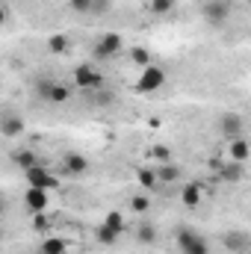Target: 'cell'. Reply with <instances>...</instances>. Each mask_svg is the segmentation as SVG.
<instances>
[{"mask_svg": "<svg viewBox=\"0 0 251 254\" xmlns=\"http://www.w3.org/2000/svg\"><path fill=\"white\" fill-rule=\"evenodd\" d=\"M24 207L30 213H45L51 207V190H39V187H27L24 192Z\"/></svg>", "mask_w": 251, "mask_h": 254, "instance_id": "obj_7", "label": "cell"}, {"mask_svg": "<svg viewBox=\"0 0 251 254\" xmlns=\"http://www.w3.org/2000/svg\"><path fill=\"white\" fill-rule=\"evenodd\" d=\"M42 254H65V240H60V237H45Z\"/></svg>", "mask_w": 251, "mask_h": 254, "instance_id": "obj_17", "label": "cell"}, {"mask_svg": "<svg viewBox=\"0 0 251 254\" xmlns=\"http://www.w3.org/2000/svg\"><path fill=\"white\" fill-rule=\"evenodd\" d=\"M24 178H27V184L30 187H39V190H57V184H60V178L51 172V169H45V166H33V169H27L24 172Z\"/></svg>", "mask_w": 251, "mask_h": 254, "instance_id": "obj_4", "label": "cell"}, {"mask_svg": "<svg viewBox=\"0 0 251 254\" xmlns=\"http://www.w3.org/2000/svg\"><path fill=\"white\" fill-rule=\"evenodd\" d=\"M201 198H204V192H201V187H195V184L184 187V192H181V201H184L187 207H198Z\"/></svg>", "mask_w": 251, "mask_h": 254, "instance_id": "obj_14", "label": "cell"}, {"mask_svg": "<svg viewBox=\"0 0 251 254\" xmlns=\"http://www.w3.org/2000/svg\"><path fill=\"white\" fill-rule=\"evenodd\" d=\"M39 95L48 101V104H68L71 101V89L60 83V80H48V83H42L39 86Z\"/></svg>", "mask_w": 251, "mask_h": 254, "instance_id": "obj_6", "label": "cell"}, {"mask_svg": "<svg viewBox=\"0 0 251 254\" xmlns=\"http://www.w3.org/2000/svg\"><path fill=\"white\" fill-rule=\"evenodd\" d=\"M219 127H222V133H225L228 139H240V136H243V116L225 113V116L219 119Z\"/></svg>", "mask_w": 251, "mask_h": 254, "instance_id": "obj_9", "label": "cell"}, {"mask_svg": "<svg viewBox=\"0 0 251 254\" xmlns=\"http://www.w3.org/2000/svg\"><path fill=\"white\" fill-rule=\"evenodd\" d=\"M122 48H125V39H122L119 33H104V36L92 45V57H95V60H113V57L122 54Z\"/></svg>", "mask_w": 251, "mask_h": 254, "instance_id": "obj_3", "label": "cell"}, {"mask_svg": "<svg viewBox=\"0 0 251 254\" xmlns=\"http://www.w3.org/2000/svg\"><path fill=\"white\" fill-rule=\"evenodd\" d=\"M204 15H207V21H210V24H222V21L231 15V9H228V0H213V3H207Z\"/></svg>", "mask_w": 251, "mask_h": 254, "instance_id": "obj_10", "label": "cell"}, {"mask_svg": "<svg viewBox=\"0 0 251 254\" xmlns=\"http://www.w3.org/2000/svg\"><path fill=\"white\" fill-rule=\"evenodd\" d=\"M157 178H160L163 184H175V181H181V169H178L175 163H163V166L157 169Z\"/></svg>", "mask_w": 251, "mask_h": 254, "instance_id": "obj_13", "label": "cell"}, {"mask_svg": "<svg viewBox=\"0 0 251 254\" xmlns=\"http://www.w3.org/2000/svg\"><path fill=\"white\" fill-rule=\"evenodd\" d=\"M68 9L77 15H92V0H68Z\"/></svg>", "mask_w": 251, "mask_h": 254, "instance_id": "obj_23", "label": "cell"}, {"mask_svg": "<svg viewBox=\"0 0 251 254\" xmlns=\"http://www.w3.org/2000/svg\"><path fill=\"white\" fill-rule=\"evenodd\" d=\"M246 243H249V240H246L243 234H228V237H225V249H228V252H246V249H249Z\"/></svg>", "mask_w": 251, "mask_h": 254, "instance_id": "obj_18", "label": "cell"}, {"mask_svg": "<svg viewBox=\"0 0 251 254\" xmlns=\"http://www.w3.org/2000/svg\"><path fill=\"white\" fill-rule=\"evenodd\" d=\"M157 181H160L157 172H151V169H139V184H142V187L151 190V187H157Z\"/></svg>", "mask_w": 251, "mask_h": 254, "instance_id": "obj_24", "label": "cell"}, {"mask_svg": "<svg viewBox=\"0 0 251 254\" xmlns=\"http://www.w3.org/2000/svg\"><path fill=\"white\" fill-rule=\"evenodd\" d=\"M71 80H74L77 89H86V92H98V89H104V74H101L95 65H77L74 74H71Z\"/></svg>", "mask_w": 251, "mask_h": 254, "instance_id": "obj_2", "label": "cell"}, {"mask_svg": "<svg viewBox=\"0 0 251 254\" xmlns=\"http://www.w3.org/2000/svg\"><path fill=\"white\" fill-rule=\"evenodd\" d=\"M133 210H136V213H148V210H151V198L136 195V198H133Z\"/></svg>", "mask_w": 251, "mask_h": 254, "instance_id": "obj_28", "label": "cell"}, {"mask_svg": "<svg viewBox=\"0 0 251 254\" xmlns=\"http://www.w3.org/2000/svg\"><path fill=\"white\" fill-rule=\"evenodd\" d=\"M228 151H231V160H234V163H246L251 157V145L243 136H240V139H231V148H228Z\"/></svg>", "mask_w": 251, "mask_h": 254, "instance_id": "obj_11", "label": "cell"}, {"mask_svg": "<svg viewBox=\"0 0 251 254\" xmlns=\"http://www.w3.org/2000/svg\"><path fill=\"white\" fill-rule=\"evenodd\" d=\"M15 163L27 172V169H33V166H39V160H36V154L30 151V148H21L18 154H15Z\"/></svg>", "mask_w": 251, "mask_h": 254, "instance_id": "obj_16", "label": "cell"}, {"mask_svg": "<svg viewBox=\"0 0 251 254\" xmlns=\"http://www.w3.org/2000/svg\"><path fill=\"white\" fill-rule=\"evenodd\" d=\"M175 243H178V252L181 254H210V243L195 228H178Z\"/></svg>", "mask_w": 251, "mask_h": 254, "instance_id": "obj_1", "label": "cell"}, {"mask_svg": "<svg viewBox=\"0 0 251 254\" xmlns=\"http://www.w3.org/2000/svg\"><path fill=\"white\" fill-rule=\"evenodd\" d=\"M21 130H24L21 116H3V136H18Z\"/></svg>", "mask_w": 251, "mask_h": 254, "instance_id": "obj_15", "label": "cell"}, {"mask_svg": "<svg viewBox=\"0 0 251 254\" xmlns=\"http://www.w3.org/2000/svg\"><path fill=\"white\" fill-rule=\"evenodd\" d=\"M172 6H175V0H151L154 15H166V12H172Z\"/></svg>", "mask_w": 251, "mask_h": 254, "instance_id": "obj_25", "label": "cell"}, {"mask_svg": "<svg viewBox=\"0 0 251 254\" xmlns=\"http://www.w3.org/2000/svg\"><path fill=\"white\" fill-rule=\"evenodd\" d=\"M92 101H95L98 107H110L113 95H110V92H101V89H98V92H92Z\"/></svg>", "mask_w": 251, "mask_h": 254, "instance_id": "obj_29", "label": "cell"}, {"mask_svg": "<svg viewBox=\"0 0 251 254\" xmlns=\"http://www.w3.org/2000/svg\"><path fill=\"white\" fill-rule=\"evenodd\" d=\"M98 243H104V246H113V243H119V234H116L113 228L101 225V228H98Z\"/></svg>", "mask_w": 251, "mask_h": 254, "instance_id": "obj_22", "label": "cell"}, {"mask_svg": "<svg viewBox=\"0 0 251 254\" xmlns=\"http://www.w3.org/2000/svg\"><path fill=\"white\" fill-rule=\"evenodd\" d=\"M163 83H166V71H163L160 65H148V68H142L136 89H139V92H157Z\"/></svg>", "mask_w": 251, "mask_h": 254, "instance_id": "obj_5", "label": "cell"}, {"mask_svg": "<svg viewBox=\"0 0 251 254\" xmlns=\"http://www.w3.org/2000/svg\"><path fill=\"white\" fill-rule=\"evenodd\" d=\"M154 154H157V160H163V163H169V160H172V154H169V148H157Z\"/></svg>", "mask_w": 251, "mask_h": 254, "instance_id": "obj_30", "label": "cell"}, {"mask_svg": "<svg viewBox=\"0 0 251 254\" xmlns=\"http://www.w3.org/2000/svg\"><path fill=\"white\" fill-rule=\"evenodd\" d=\"M222 178H225V181H240V178H243V163H234V160H231V163L222 169Z\"/></svg>", "mask_w": 251, "mask_h": 254, "instance_id": "obj_20", "label": "cell"}, {"mask_svg": "<svg viewBox=\"0 0 251 254\" xmlns=\"http://www.w3.org/2000/svg\"><path fill=\"white\" fill-rule=\"evenodd\" d=\"M63 166H65V172H68V175H74V178H83V175L89 172V160H86L83 154H77V151L65 154Z\"/></svg>", "mask_w": 251, "mask_h": 254, "instance_id": "obj_8", "label": "cell"}, {"mask_svg": "<svg viewBox=\"0 0 251 254\" xmlns=\"http://www.w3.org/2000/svg\"><path fill=\"white\" fill-rule=\"evenodd\" d=\"M104 225H107V228H113L116 234H122V231H125V216L113 210V213H107V219H104Z\"/></svg>", "mask_w": 251, "mask_h": 254, "instance_id": "obj_21", "label": "cell"}, {"mask_svg": "<svg viewBox=\"0 0 251 254\" xmlns=\"http://www.w3.org/2000/svg\"><path fill=\"white\" fill-rule=\"evenodd\" d=\"M133 63L142 65V68H148V65H151V54H148L145 48H136V51H133Z\"/></svg>", "mask_w": 251, "mask_h": 254, "instance_id": "obj_26", "label": "cell"}, {"mask_svg": "<svg viewBox=\"0 0 251 254\" xmlns=\"http://www.w3.org/2000/svg\"><path fill=\"white\" fill-rule=\"evenodd\" d=\"M136 240H139L142 246H154V243H157V228H154L151 222H139V228H136Z\"/></svg>", "mask_w": 251, "mask_h": 254, "instance_id": "obj_12", "label": "cell"}, {"mask_svg": "<svg viewBox=\"0 0 251 254\" xmlns=\"http://www.w3.org/2000/svg\"><path fill=\"white\" fill-rule=\"evenodd\" d=\"M113 9V0H92V15H107Z\"/></svg>", "mask_w": 251, "mask_h": 254, "instance_id": "obj_27", "label": "cell"}, {"mask_svg": "<svg viewBox=\"0 0 251 254\" xmlns=\"http://www.w3.org/2000/svg\"><path fill=\"white\" fill-rule=\"evenodd\" d=\"M68 48H71L68 36H51V39H48V51H54V54H65Z\"/></svg>", "mask_w": 251, "mask_h": 254, "instance_id": "obj_19", "label": "cell"}]
</instances>
